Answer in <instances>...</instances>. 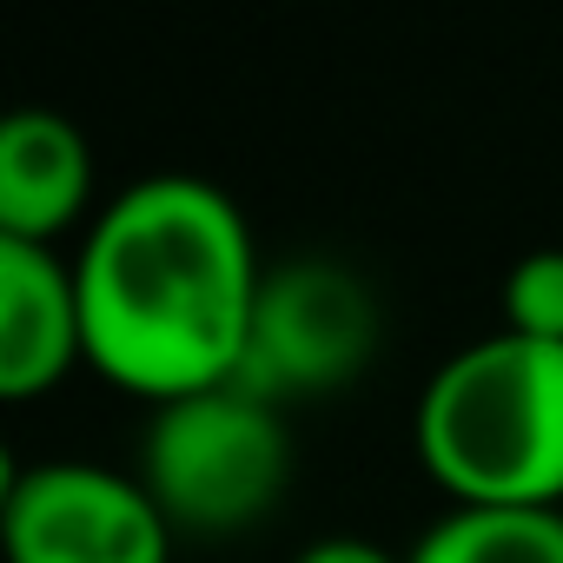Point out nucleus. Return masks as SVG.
I'll use <instances>...</instances> for the list:
<instances>
[{"label":"nucleus","instance_id":"nucleus-1","mask_svg":"<svg viewBox=\"0 0 563 563\" xmlns=\"http://www.w3.org/2000/svg\"><path fill=\"white\" fill-rule=\"evenodd\" d=\"M265 258L245 212L199 173L133 179L80 232L87 365L159 405L239 385Z\"/></svg>","mask_w":563,"mask_h":563},{"label":"nucleus","instance_id":"nucleus-2","mask_svg":"<svg viewBox=\"0 0 563 563\" xmlns=\"http://www.w3.org/2000/svg\"><path fill=\"white\" fill-rule=\"evenodd\" d=\"M411 444L451 504L563 510V345L490 332L418 391Z\"/></svg>","mask_w":563,"mask_h":563},{"label":"nucleus","instance_id":"nucleus-3","mask_svg":"<svg viewBox=\"0 0 563 563\" xmlns=\"http://www.w3.org/2000/svg\"><path fill=\"white\" fill-rule=\"evenodd\" d=\"M133 477L173 523V537H239L292 490V431L245 385H219L159 405Z\"/></svg>","mask_w":563,"mask_h":563},{"label":"nucleus","instance_id":"nucleus-4","mask_svg":"<svg viewBox=\"0 0 563 563\" xmlns=\"http://www.w3.org/2000/svg\"><path fill=\"white\" fill-rule=\"evenodd\" d=\"M378 339H385L378 299L352 265L319 252L272 258L258 278L239 385L258 391L265 405L332 398L365 378V365L378 358Z\"/></svg>","mask_w":563,"mask_h":563},{"label":"nucleus","instance_id":"nucleus-5","mask_svg":"<svg viewBox=\"0 0 563 563\" xmlns=\"http://www.w3.org/2000/svg\"><path fill=\"white\" fill-rule=\"evenodd\" d=\"M8 563H173V523L133 471L93 457L21 464L0 490Z\"/></svg>","mask_w":563,"mask_h":563},{"label":"nucleus","instance_id":"nucleus-6","mask_svg":"<svg viewBox=\"0 0 563 563\" xmlns=\"http://www.w3.org/2000/svg\"><path fill=\"white\" fill-rule=\"evenodd\" d=\"M87 365L74 258L60 245L0 239V398L34 405Z\"/></svg>","mask_w":563,"mask_h":563},{"label":"nucleus","instance_id":"nucleus-7","mask_svg":"<svg viewBox=\"0 0 563 563\" xmlns=\"http://www.w3.org/2000/svg\"><path fill=\"white\" fill-rule=\"evenodd\" d=\"M93 212V146L54 107H14L0 120V239L60 245L87 232Z\"/></svg>","mask_w":563,"mask_h":563},{"label":"nucleus","instance_id":"nucleus-8","mask_svg":"<svg viewBox=\"0 0 563 563\" xmlns=\"http://www.w3.org/2000/svg\"><path fill=\"white\" fill-rule=\"evenodd\" d=\"M405 556L411 563H563V510L451 504Z\"/></svg>","mask_w":563,"mask_h":563},{"label":"nucleus","instance_id":"nucleus-9","mask_svg":"<svg viewBox=\"0 0 563 563\" xmlns=\"http://www.w3.org/2000/svg\"><path fill=\"white\" fill-rule=\"evenodd\" d=\"M497 312H504V332L563 345V245H537L504 272Z\"/></svg>","mask_w":563,"mask_h":563},{"label":"nucleus","instance_id":"nucleus-10","mask_svg":"<svg viewBox=\"0 0 563 563\" xmlns=\"http://www.w3.org/2000/svg\"><path fill=\"white\" fill-rule=\"evenodd\" d=\"M292 563H411V556H398V550H385V543H372V537H319V543H306Z\"/></svg>","mask_w":563,"mask_h":563}]
</instances>
